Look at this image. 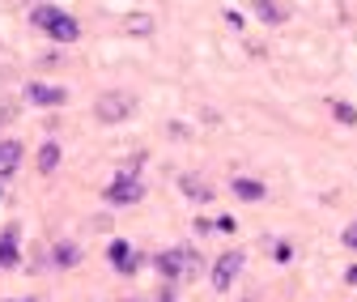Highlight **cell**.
I'll use <instances>...</instances> for the list:
<instances>
[{"mask_svg":"<svg viewBox=\"0 0 357 302\" xmlns=\"http://www.w3.org/2000/svg\"><path fill=\"white\" fill-rule=\"evenodd\" d=\"M17 264V234H0V269H13Z\"/></svg>","mask_w":357,"mask_h":302,"instance_id":"obj_11","label":"cell"},{"mask_svg":"<svg viewBox=\"0 0 357 302\" xmlns=\"http://www.w3.org/2000/svg\"><path fill=\"white\" fill-rule=\"evenodd\" d=\"M22 162V145L17 141H0V179H9Z\"/></svg>","mask_w":357,"mask_h":302,"instance_id":"obj_10","label":"cell"},{"mask_svg":"<svg viewBox=\"0 0 357 302\" xmlns=\"http://www.w3.org/2000/svg\"><path fill=\"white\" fill-rule=\"evenodd\" d=\"M273 255H277V260H289L294 247H289V243H277V247H273Z\"/></svg>","mask_w":357,"mask_h":302,"instance_id":"obj_18","label":"cell"},{"mask_svg":"<svg viewBox=\"0 0 357 302\" xmlns=\"http://www.w3.org/2000/svg\"><path fill=\"white\" fill-rule=\"evenodd\" d=\"M145 196V183L137 179V166H123L119 175H115V183L107 188V200L111 204H137Z\"/></svg>","mask_w":357,"mask_h":302,"instance_id":"obj_4","label":"cell"},{"mask_svg":"<svg viewBox=\"0 0 357 302\" xmlns=\"http://www.w3.org/2000/svg\"><path fill=\"white\" fill-rule=\"evenodd\" d=\"M56 166H60V145H56V141H47V145L38 149V170H43V175H52Z\"/></svg>","mask_w":357,"mask_h":302,"instance_id":"obj_13","label":"cell"},{"mask_svg":"<svg viewBox=\"0 0 357 302\" xmlns=\"http://www.w3.org/2000/svg\"><path fill=\"white\" fill-rule=\"evenodd\" d=\"M22 98H26L30 107H64V103H68V90H64V85H43V81H30Z\"/></svg>","mask_w":357,"mask_h":302,"instance_id":"obj_5","label":"cell"},{"mask_svg":"<svg viewBox=\"0 0 357 302\" xmlns=\"http://www.w3.org/2000/svg\"><path fill=\"white\" fill-rule=\"evenodd\" d=\"M238 273H243V251H226V255L213 264V289L226 294V289L238 281Z\"/></svg>","mask_w":357,"mask_h":302,"instance_id":"obj_6","label":"cell"},{"mask_svg":"<svg viewBox=\"0 0 357 302\" xmlns=\"http://www.w3.org/2000/svg\"><path fill=\"white\" fill-rule=\"evenodd\" d=\"M77 260H81V251H77V243H60V247H56V264H60V269H73Z\"/></svg>","mask_w":357,"mask_h":302,"instance_id":"obj_14","label":"cell"},{"mask_svg":"<svg viewBox=\"0 0 357 302\" xmlns=\"http://www.w3.org/2000/svg\"><path fill=\"white\" fill-rule=\"evenodd\" d=\"M30 17H34V26H38V30H47L56 43H73V38H81L77 17H68V13H60V9H52V5H38Z\"/></svg>","mask_w":357,"mask_h":302,"instance_id":"obj_2","label":"cell"},{"mask_svg":"<svg viewBox=\"0 0 357 302\" xmlns=\"http://www.w3.org/2000/svg\"><path fill=\"white\" fill-rule=\"evenodd\" d=\"M200 269H204V260H200L192 247H170V251H162V255H158V273H162L166 281H178V277H200Z\"/></svg>","mask_w":357,"mask_h":302,"instance_id":"obj_1","label":"cell"},{"mask_svg":"<svg viewBox=\"0 0 357 302\" xmlns=\"http://www.w3.org/2000/svg\"><path fill=\"white\" fill-rule=\"evenodd\" d=\"M251 5H255V17H259V22H268V26H281V22L289 17V9H285V5H277V0H251Z\"/></svg>","mask_w":357,"mask_h":302,"instance_id":"obj_9","label":"cell"},{"mask_svg":"<svg viewBox=\"0 0 357 302\" xmlns=\"http://www.w3.org/2000/svg\"><path fill=\"white\" fill-rule=\"evenodd\" d=\"M213 226H217V230H221V234H230V230H234V218H217V222H213Z\"/></svg>","mask_w":357,"mask_h":302,"instance_id":"obj_19","label":"cell"},{"mask_svg":"<svg viewBox=\"0 0 357 302\" xmlns=\"http://www.w3.org/2000/svg\"><path fill=\"white\" fill-rule=\"evenodd\" d=\"M340 243H344L349 251H357V222H349V226H344V234H340Z\"/></svg>","mask_w":357,"mask_h":302,"instance_id":"obj_16","label":"cell"},{"mask_svg":"<svg viewBox=\"0 0 357 302\" xmlns=\"http://www.w3.org/2000/svg\"><path fill=\"white\" fill-rule=\"evenodd\" d=\"M132 111H137V98L123 94V90H111V94H102V98L94 103V115H98L102 123H123Z\"/></svg>","mask_w":357,"mask_h":302,"instance_id":"obj_3","label":"cell"},{"mask_svg":"<svg viewBox=\"0 0 357 302\" xmlns=\"http://www.w3.org/2000/svg\"><path fill=\"white\" fill-rule=\"evenodd\" d=\"M230 192H234L238 200H251V204L268 196V188H264L259 179H247V175H234V179H230Z\"/></svg>","mask_w":357,"mask_h":302,"instance_id":"obj_8","label":"cell"},{"mask_svg":"<svg viewBox=\"0 0 357 302\" xmlns=\"http://www.w3.org/2000/svg\"><path fill=\"white\" fill-rule=\"evenodd\" d=\"M344 281H349V285H357V264H353V269L344 273Z\"/></svg>","mask_w":357,"mask_h":302,"instance_id":"obj_20","label":"cell"},{"mask_svg":"<svg viewBox=\"0 0 357 302\" xmlns=\"http://www.w3.org/2000/svg\"><path fill=\"white\" fill-rule=\"evenodd\" d=\"M183 192H188L192 200H200V204H208V200H213V188H208L204 179H196V175H183Z\"/></svg>","mask_w":357,"mask_h":302,"instance_id":"obj_12","label":"cell"},{"mask_svg":"<svg viewBox=\"0 0 357 302\" xmlns=\"http://www.w3.org/2000/svg\"><path fill=\"white\" fill-rule=\"evenodd\" d=\"M332 119H336V123H357V107L336 98V103H332Z\"/></svg>","mask_w":357,"mask_h":302,"instance_id":"obj_15","label":"cell"},{"mask_svg":"<svg viewBox=\"0 0 357 302\" xmlns=\"http://www.w3.org/2000/svg\"><path fill=\"white\" fill-rule=\"evenodd\" d=\"M128 30H132V34H149V30H153V22H149V17H132V22H128Z\"/></svg>","mask_w":357,"mask_h":302,"instance_id":"obj_17","label":"cell"},{"mask_svg":"<svg viewBox=\"0 0 357 302\" xmlns=\"http://www.w3.org/2000/svg\"><path fill=\"white\" fill-rule=\"evenodd\" d=\"M9 302H13V298H9ZM26 302H30V298H26Z\"/></svg>","mask_w":357,"mask_h":302,"instance_id":"obj_21","label":"cell"},{"mask_svg":"<svg viewBox=\"0 0 357 302\" xmlns=\"http://www.w3.org/2000/svg\"><path fill=\"white\" fill-rule=\"evenodd\" d=\"M107 255H111V264H115L123 277H132V273H137V255H132V247H128L123 239H115V243L107 247Z\"/></svg>","mask_w":357,"mask_h":302,"instance_id":"obj_7","label":"cell"}]
</instances>
